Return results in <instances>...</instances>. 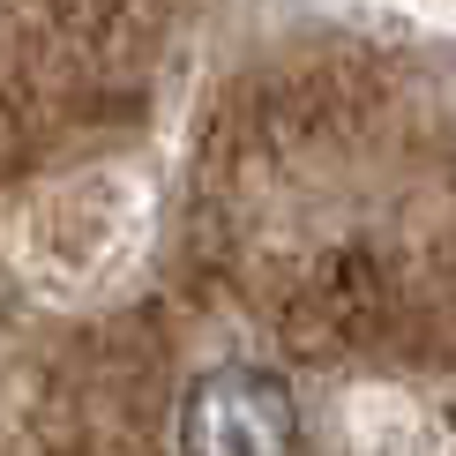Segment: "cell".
<instances>
[{
	"instance_id": "cell-1",
	"label": "cell",
	"mask_w": 456,
	"mask_h": 456,
	"mask_svg": "<svg viewBox=\"0 0 456 456\" xmlns=\"http://www.w3.org/2000/svg\"><path fill=\"white\" fill-rule=\"evenodd\" d=\"M180 456H299V396L270 367H210L180 396Z\"/></svg>"
}]
</instances>
